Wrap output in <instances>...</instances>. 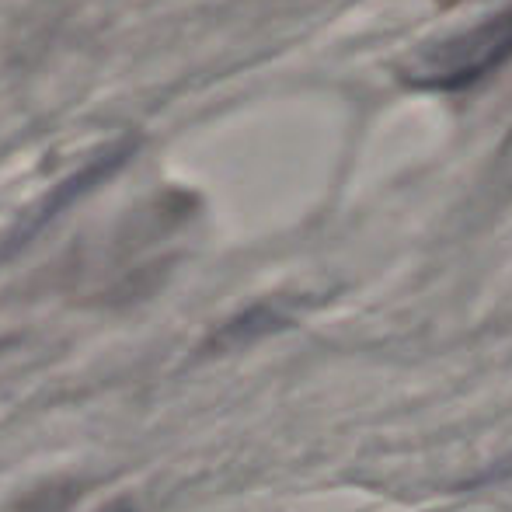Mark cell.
Wrapping results in <instances>:
<instances>
[{
  "instance_id": "7a4b0ae2",
  "label": "cell",
  "mask_w": 512,
  "mask_h": 512,
  "mask_svg": "<svg viewBox=\"0 0 512 512\" xmlns=\"http://www.w3.org/2000/svg\"><path fill=\"white\" fill-rule=\"evenodd\" d=\"M133 154H136V140H126V143H119V147H115V150H105V154L98 157V161H91L88 168H81V171H77V175H70L67 182H63L60 189H56L53 196H49L46 203H42V209L32 216V223H28L25 234H18V241H25V237H32L35 230H42L49 220H56V216H60L67 206H74L81 196H88V192L95 189L98 182H105L108 175H115V171H119L122 164H126Z\"/></svg>"
},
{
  "instance_id": "6da1fadb",
  "label": "cell",
  "mask_w": 512,
  "mask_h": 512,
  "mask_svg": "<svg viewBox=\"0 0 512 512\" xmlns=\"http://www.w3.org/2000/svg\"><path fill=\"white\" fill-rule=\"evenodd\" d=\"M512 63V4L488 14L460 35L436 42L405 67V84L415 91H471Z\"/></svg>"
}]
</instances>
